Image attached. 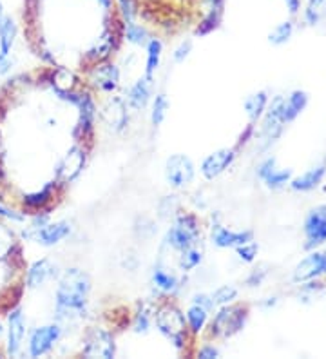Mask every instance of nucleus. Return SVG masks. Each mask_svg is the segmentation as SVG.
<instances>
[{
    "label": "nucleus",
    "mask_w": 326,
    "mask_h": 359,
    "mask_svg": "<svg viewBox=\"0 0 326 359\" xmlns=\"http://www.w3.org/2000/svg\"><path fill=\"white\" fill-rule=\"evenodd\" d=\"M91 292V280L80 269H69L62 276L57 289V320H71L83 316L87 298Z\"/></svg>",
    "instance_id": "nucleus-1"
},
{
    "label": "nucleus",
    "mask_w": 326,
    "mask_h": 359,
    "mask_svg": "<svg viewBox=\"0 0 326 359\" xmlns=\"http://www.w3.org/2000/svg\"><path fill=\"white\" fill-rule=\"evenodd\" d=\"M248 320L247 305H226L219 309L210 323L209 337H232L245 329Z\"/></svg>",
    "instance_id": "nucleus-2"
},
{
    "label": "nucleus",
    "mask_w": 326,
    "mask_h": 359,
    "mask_svg": "<svg viewBox=\"0 0 326 359\" xmlns=\"http://www.w3.org/2000/svg\"><path fill=\"white\" fill-rule=\"evenodd\" d=\"M156 327L167 339L174 343V346L183 348L189 339V329L182 312L174 305H161L156 312Z\"/></svg>",
    "instance_id": "nucleus-3"
},
{
    "label": "nucleus",
    "mask_w": 326,
    "mask_h": 359,
    "mask_svg": "<svg viewBox=\"0 0 326 359\" xmlns=\"http://www.w3.org/2000/svg\"><path fill=\"white\" fill-rule=\"evenodd\" d=\"M304 236L306 243L304 249L313 250L326 243V205L312 209L304 219Z\"/></svg>",
    "instance_id": "nucleus-4"
},
{
    "label": "nucleus",
    "mask_w": 326,
    "mask_h": 359,
    "mask_svg": "<svg viewBox=\"0 0 326 359\" xmlns=\"http://www.w3.org/2000/svg\"><path fill=\"white\" fill-rule=\"evenodd\" d=\"M83 355L87 358H114L116 354V345L114 337L104 329H91L86 334L83 339Z\"/></svg>",
    "instance_id": "nucleus-5"
},
{
    "label": "nucleus",
    "mask_w": 326,
    "mask_h": 359,
    "mask_svg": "<svg viewBox=\"0 0 326 359\" xmlns=\"http://www.w3.org/2000/svg\"><path fill=\"white\" fill-rule=\"evenodd\" d=\"M283 105H285V97H276L270 102L269 109L265 114V122H263V140H265V147L272 145L274 142L279 140V136L283 135L285 129V120H283Z\"/></svg>",
    "instance_id": "nucleus-6"
},
{
    "label": "nucleus",
    "mask_w": 326,
    "mask_h": 359,
    "mask_svg": "<svg viewBox=\"0 0 326 359\" xmlns=\"http://www.w3.org/2000/svg\"><path fill=\"white\" fill-rule=\"evenodd\" d=\"M62 329L60 325H46V327H39L31 332L29 343H27V352L31 358H40V355L48 354L51 351L55 343L60 339Z\"/></svg>",
    "instance_id": "nucleus-7"
},
{
    "label": "nucleus",
    "mask_w": 326,
    "mask_h": 359,
    "mask_svg": "<svg viewBox=\"0 0 326 359\" xmlns=\"http://www.w3.org/2000/svg\"><path fill=\"white\" fill-rule=\"evenodd\" d=\"M165 176L172 187H185L194 178V163L185 154H172L165 163Z\"/></svg>",
    "instance_id": "nucleus-8"
},
{
    "label": "nucleus",
    "mask_w": 326,
    "mask_h": 359,
    "mask_svg": "<svg viewBox=\"0 0 326 359\" xmlns=\"http://www.w3.org/2000/svg\"><path fill=\"white\" fill-rule=\"evenodd\" d=\"M321 274H326V249H313V252H310L306 258L297 263L292 280L296 281V283H303V281H310L313 278L321 276Z\"/></svg>",
    "instance_id": "nucleus-9"
},
{
    "label": "nucleus",
    "mask_w": 326,
    "mask_h": 359,
    "mask_svg": "<svg viewBox=\"0 0 326 359\" xmlns=\"http://www.w3.org/2000/svg\"><path fill=\"white\" fill-rule=\"evenodd\" d=\"M24 336H26V318H24V312L20 309L15 307L8 312V345H6V352L9 355L20 354Z\"/></svg>",
    "instance_id": "nucleus-10"
},
{
    "label": "nucleus",
    "mask_w": 326,
    "mask_h": 359,
    "mask_svg": "<svg viewBox=\"0 0 326 359\" xmlns=\"http://www.w3.org/2000/svg\"><path fill=\"white\" fill-rule=\"evenodd\" d=\"M236 153H238L236 149H219L216 153L209 154L201 163V172H203L205 178L214 180L216 176L222 175L225 169H229L234 162Z\"/></svg>",
    "instance_id": "nucleus-11"
},
{
    "label": "nucleus",
    "mask_w": 326,
    "mask_h": 359,
    "mask_svg": "<svg viewBox=\"0 0 326 359\" xmlns=\"http://www.w3.org/2000/svg\"><path fill=\"white\" fill-rule=\"evenodd\" d=\"M57 184H48L42 191H36V193L26 194L22 198V209L24 212H31V215H36V210H42V212H48L49 207H51L53 200H55V194H57Z\"/></svg>",
    "instance_id": "nucleus-12"
},
{
    "label": "nucleus",
    "mask_w": 326,
    "mask_h": 359,
    "mask_svg": "<svg viewBox=\"0 0 326 359\" xmlns=\"http://www.w3.org/2000/svg\"><path fill=\"white\" fill-rule=\"evenodd\" d=\"M58 267L53 265L48 258L39 259V262L31 263L29 269L26 272V287L27 289H39L42 287L46 281H49L51 278H55L58 274Z\"/></svg>",
    "instance_id": "nucleus-13"
},
{
    "label": "nucleus",
    "mask_w": 326,
    "mask_h": 359,
    "mask_svg": "<svg viewBox=\"0 0 326 359\" xmlns=\"http://www.w3.org/2000/svg\"><path fill=\"white\" fill-rule=\"evenodd\" d=\"M248 241H254L252 231H241L234 232L229 229L222 227V225H214L212 227V243L219 249H229V247H239Z\"/></svg>",
    "instance_id": "nucleus-14"
},
{
    "label": "nucleus",
    "mask_w": 326,
    "mask_h": 359,
    "mask_svg": "<svg viewBox=\"0 0 326 359\" xmlns=\"http://www.w3.org/2000/svg\"><path fill=\"white\" fill-rule=\"evenodd\" d=\"M91 82L100 91H113L120 82V69L114 64H98L91 73Z\"/></svg>",
    "instance_id": "nucleus-15"
},
{
    "label": "nucleus",
    "mask_w": 326,
    "mask_h": 359,
    "mask_svg": "<svg viewBox=\"0 0 326 359\" xmlns=\"http://www.w3.org/2000/svg\"><path fill=\"white\" fill-rule=\"evenodd\" d=\"M203 2L207 4V15H205L198 29H196L198 36L209 35L210 31L219 27L223 18V8H225V0H203Z\"/></svg>",
    "instance_id": "nucleus-16"
},
{
    "label": "nucleus",
    "mask_w": 326,
    "mask_h": 359,
    "mask_svg": "<svg viewBox=\"0 0 326 359\" xmlns=\"http://www.w3.org/2000/svg\"><path fill=\"white\" fill-rule=\"evenodd\" d=\"M102 116L107 122V126L114 131H122L127 126V107L122 102V98L113 97L111 100L105 104L104 111H102Z\"/></svg>",
    "instance_id": "nucleus-17"
},
{
    "label": "nucleus",
    "mask_w": 326,
    "mask_h": 359,
    "mask_svg": "<svg viewBox=\"0 0 326 359\" xmlns=\"http://www.w3.org/2000/svg\"><path fill=\"white\" fill-rule=\"evenodd\" d=\"M71 232L69 224H65V222H58V224H48L43 225L40 231L35 232V236L33 240L39 241L40 245H46V247H51V245H57L58 241L64 240L67 234Z\"/></svg>",
    "instance_id": "nucleus-18"
},
{
    "label": "nucleus",
    "mask_w": 326,
    "mask_h": 359,
    "mask_svg": "<svg viewBox=\"0 0 326 359\" xmlns=\"http://www.w3.org/2000/svg\"><path fill=\"white\" fill-rule=\"evenodd\" d=\"M326 175V162L319 163V165L312 167L304 175L297 176V178H292V189L294 191H301V193H308V191H313L322 182Z\"/></svg>",
    "instance_id": "nucleus-19"
},
{
    "label": "nucleus",
    "mask_w": 326,
    "mask_h": 359,
    "mask_svg": "<svg viewBox=\"0 0 326 359\" xmlns=\"http://www.w3.org/2000/svg\"><path fill=\"white\" fill-rule=\"evenodd\" d=\"M306 105H308V93L306 91H292L290 97L285 98V105H283V120L285 123H290L306 109Z\"/></svg>",
    "instance_id": "nucleus-20"
},
{
    "label": "nucleus",
    "mask_w": 326,
    "mask_h": 359,
    "mask_svg": "<svg viewBox=\"0 0 326 359\" xmlns=\"http://www.w3.org/2000/svg\"><path fill=\"white\" fill-rule=\"evenodd\" d=\"M151 88H152V79H140L138 82L130 88L129 95H127V100L133 109L140 111L144 109L145 105L151 100Z\"/></svg>",
    "instance_id": "nucleus-21"
},
{
    "label": "nucleus",
    "mask_w": 326,
    "mask_h": 359,
    "mask_svg": "<svg viewBox=\"0 0 326 359\" xmlns=\"http://www.w3.org/2000/svg\"><path fill=\"white\" fill-rule=\"evenodd\" d=\"M18 35L17 22L9 15H4L0 18V55L9 57V53L13 49L15 40Z\"/></svg>",
    "instance_id": "nucleus-22"
},
{
    "label": "nucleus",
    "mask_w": 326,
    "mask_h": 359,
    "mask_svg": "<svg viewBox=\"0 0 326 359\" xmlns=\"http://www.w3.org/2000/svg\"><path fill=\"white\" fill-rule=\"evenodd\" d=\"M83 163H86V149H74L73 153L60 163L58 175L64 180L76 178L79 172L83 169Z\"/></svg>",
    "instance_id": "nucleus-23"
},
{
    "label": "nucleus",
    "mask_w": 326,
    "mask_h": 359,
    "mask_svg": "<svg viewBox=\"0 0 326 359\" xmlns=\"http://www.w3.org/2000/svg\"><path fill=\"white\" fill-rule=\"evenodd\" d=\"M196 240H198V236H194V234H191V232L185 231L183 227H179L178 224H174V227L169 229L165 238L167 243L176 250L189 249V247L194 245Z\"/></svg>",
    "instance_id": "nucleus-24"
},
{
    "label": "nucleus",
    "mask_w": 326,
    "mask_h": 359,
    "mask_svg": "<svg viewBox=\"0 0 326 359\" xmlns=\"http://www.w3.org/2000/svg\"><path fill=\"white\" fill-rule=\"evenodd\" d=\"M266 105H269V95H266V91L254 93V95H250L245 100V111H247L250 123H256L263 116Z\"/></svg>",
    "instance_id": "nucleus-25"
},
{
    "label": "nucleus",
    "mask_w": 326,
    "mask_h": 359,
    "mask_svg": "<svg viewBox=\"0 0 326 359\" xmlns=\"http://www.w3.org/2000/svg\"><path fill=\"white\" fill-rule=\"evenodd\" d=\"M326 18V0H308L304 9V20L308 26H318Z\"/></svg>",
    "instance_id": "nucleus-26"
},
{
    "label": "nucleus",
    "mask_w": 326,
    "mask_h": 359,
    "mask_svg": "<svg viewBox=\"0 0 326 359\" xmlns=\"http://www.w3.org/2000/svg\"><path fill=\"white\" fill-rule=\"evenodd\" d=\"M292 35H294V24L290 20H285V22L278 24L274 29L270 31L269 42L272 46H283L292 39Z\"/></svg>",
    "instance_id": "nucleus-27"
},
{
    "label": "nucleus",
    "mask_w": 326,
    "mask_h": 359,
    "mask_svg": "<svg viewBox=\"0 0 326 359\" xmlns=\"http://www.w3.org/2000/svg\"><path fill=\"white\" fill-rule=\"evenodd\" d=\"M161 58V42L158 39H151L147 44V69H145V76L152 79V73L158 69Z\"/></svg>",
    "instance_id": "nucleus-28"
},
{
    "label": "nucleus",
    "mask_w": 326,
    "mask_h": 359,
    "mask_svg": "<svg viewBox=\"0 0 326 359\" xmlns=\"http://www.w3.org/2000/svg\"><path fill=\"white\" fill-rule=\"evenodd\" d=\"M187 323L192 334H200L207 323V311L201 309L200 305H192L187 311Z\"/></svg>",
    "instance_id": "nucleus-29"
},
{
    "label": "nucleus",
    "mask_w": 326,
    "mask_h": 359,
    "mask_svg": "<svg viewBox=\"0 0 326 359\" xmlns=\"http://www.w3.org/2000/svg\"><path fill=\"white\" fill-rule=\"evenodd\" d=\"M125 36L129 42H133V44L136 46H147L149 44V33L145 27L138 26V24L135 22H127L125 24Z\"/></svg>",
    "instance_id": "nucleus-30"
},
{
    "label": "nucleus",
    "mask_w": 326,
    "mask_h": 359,
    "mask_svg": "<svg viewBox=\"0 0 326 359\" xmlns=\"http://www.w3.org/2000/svg\"><path fill=\"white\" fill-rule=\"evenodd\" d=\"M167 107H169V102H167L165 95H163V93H161V95H156L154 104H152V113H151V120L154 128L161 126V122L165 120Z\"/></svg>",
    "instance_id": "nucleus-31"
},
{
    "label": "nucleus",
    "mask_w": 326,
    "mask_h": 359,
    "mask_svg": "<svg viewBox=\"0 0 326 359\" xmlns=\"http://www.w3.org/2000/svg\"><path fill=\"white\" fill-rule=\"evenodd\" d=\"M152 281H154V285H156L158 289L167 290V292H170V290H174L178 287V280H176L172 274L163 271V269H154V272H152Z\"/></svg>",
    "instance_id": "nucleus-32"
},
{
    "label": "nucleus",
    "mask_w": 326,
    "mask_h": 359,
    "mask_svg": "<svg viewBox=\"0 0 326 359\" xmlns=\"http://www.w3.org/2000/svg\"><path fill=\"white\" fill-rule=\"evenodd\" d=\"M183 255L182 258H179V267H182V271H192V269H196L198 265L201 263V250L194 249V247H189V249L182 250Z\"/></svg>",
    "instance_id": "nucleus-33"
},
{
    "label": "nucleus",
    "mask_w": 326,
    "mask_h": 359,
    "mask_svg": "<svg viewBox=\"0 0 326 359\" xmlns=\"http://www.w3.org/2000/svg\"><path fill=\"white\" fill-rule=\"evenodd\" d=\"M290 180H292L290 169H283V171L274 169V171L270 172V175L263 180V182H265L269 189H281L283 185H287Z\"/></svg>",
    "instance_id": "nucleus-34"
},
{
    "label": "nucleus",
    "mask_w": 326,
    "mask_h": 359,
    "mask_svg": "<svg viewBox=\"0 0 326 359\" xmlns=\"http://www.w3.org/2000/svg\"><path fill=\"white\" fill-rule=\"evenodd\" d=\"M210 298L214 302V307L216 305H229V303L238 298V289L232 287V285H225V287H219Z\"/></svg>",
    "instance_id": "nucleus-35"
},
{
    "label": "nucleus",
    "mask_w": 326,
    "mask_h": 359,
    "mask_svg": "<svg viewBox=\"0 0 326 359\" xmlns=\"http://www.w3.org/2000/svg\"><path fill=\"white\" fill-rule=\"evenodd\" d=\"M257 250H259V247H257V243H254V241H248V243L236 247V252H238L239 259L245 263H252L257 256Z\"/></svg>",
    "instance_id": "nucleus-36"
},
{
    "label": "nucleus",
    "mask_w": 326,
    "mask_h": 359,
    "mask_svg": "<svg viewBox=\"0 0 326 359\" xmlns=\"http://www.w3.org/2000/svg\"><path fill=\"white\" fill-rule=\"evenodd\" d=\"M120 2V11H122L123 20L127 22H135L136 15H138V4L136 0H118Z\"/></svg>",
    "instance_id": "nucleus-37"
},
{
    "label": "nucleus",
    "mask_w": 326,
    "mask_h": 359,
    "mask_svg": "<svg viewBox=\"0 0 326 359\" xmlns=\"http://www.w3.org/2000/svg\"><path fill=\"white\" fill-rule=\"evenodd\" d=\"M266 274H269V265H259L257 269H254L252 272H250V276L247 278V285L248 287H259L263 281H265Z\"/></svg>",
    "instance_id": "nucleus-38"
},
{
    "label": "nucleus",
    "mask_w": 326,
    "mask_h": 359,
    "mask_svg": "<svg viewBox=\"0 0 326 359\" xmlns=\"http://www.w3.org/2000/svg\"><path fill=\"white\" fill-rule=\"evenodd\" d=\"M149 327H151V312L147 309H142L135 318V330L138 334H142L147 332Z\"/></svg>",
    "instance_id": "nucleus-39"
},
{
    "label": "nucleus",
    "mask_w": 326,
    "mask_h": 359,
    "mask_svg": "<svg viewBox=\"0 0 326 359\" xmlns=\"http://www.w3.org/2000/svg\"><path fill=\"white\" fill-rule=\"evenodd\" d=\"M274 169H276V158L274 156L266 158L265 162H263L259 167H257V176H259L261 180H265L266 176L270 175V172L274 171Z\"/></svg>",
    "instance_id": "nucleus-40"
},
{
    "label": "nucleus",
    "mask_w": 326,
    "mask_h": 359,
    "mask_svg": "<svg viewBox=\"0 0 326 359\" xmlns=\"http://www.w3.org/2000/svg\"><path fill=\"white\" fill-rule=\"evenodd\" d=\"M252 135H254V123H248L247 129H245V131L241 133V135H239L238 144H236L234 149H236V151H239V149H241V147H243V145H247V144H248V140H250V138H252Z\"/></svg>",
    "instance_id": "nucleus-41"
},
{
    "label": "nucleus",
    "mask_w": 326,
    "mask_h": 359,
    "mask_svg": "<svg viewBox=\"0 0 326 359\" xmlns=\"http://www.w3.org/2000/svg\"><path fill=\"white\" fill-rule=\"evenodd\" d=\"M191 49H192V44L191 42H182V46H179L178 49H176V51H174V62H183L185 60V58L189 57V53H191Z\"/></svg>",
    "instance_id": "nucleus-42"
},
{
    "label": "nucleus",
    "mask_w": 326,
    "mask_h": 359,
    "mask_svg": "<svg viewBox=\"0 0 326 359\" xmlns=\"http://www.w3.org/2000/svg\"><path fill=\"white\" fill-rule=\"evenodd\" d=\"M194 305H200L201 309H205V311L209 312L214 309V302L210 296H207V294H198V296H194Z\"/></svg>",
    "instance_id": "nucleus-43"
},
{
    "label": "nucleus",
    "mask_w": 326,
    "mask_h": 359,
    "mask_svg": "<svg viewBox=\"0 0 326 359\" xmlns=\"http://www.w3.org/2000/svg\"><path fill=\"white\" fill-rule=\"evenodd\" d=\"M0 218L11 219V222H22V219H24V216L18 215V212H15V210H9L8 207L0 205Z\"/></svg>",
    "instance_id": "nucleus-44"
},
{
    "label": "nucleus",
    "mask_w": 326,
    "mask_h": 359,
    "mask_svg": "<svg viewBox=\"0 0 326 359\" xmlns=\"http://www.w3.org/2000/svg\"><path fill=\"white\" fill-rule=\"evenodd\" d=\"M217 355H219V351L214 348L212 345H205L203 348L198 351V358H217Z\"/></svg>",
    "instance_id": "nucleus-45"
},
{
    "label": "nucleus",
    "mask_w": 326,
    "mask_h": 359,
    "mask_svg": "<svg viewBox=\"0 0 326 359\" xmlns=\"http://www.w3.org/2000/svg\"><path fill=\"white\" fill-rule=\"evenodd\" d=\"M13 66V62L9 60V57H4V55H0V76L8 75L9 69Z\"/></svg>",
    "instance_id": "nucleus-46"
},
{
    "label": "nucleus",
    "mask_w": 326,
    "mask_h": 359,
    "mask_svg": "<svg viewBox=\"0 0 326 359\" xmlns=\"http://www.w3.org/2000/svg\"><path fill=\"white\" fill-rule=\"evenodd\" d=\"M285 2H287V8L288 11H290L292 17H296L301 9V0H285Z\"/></svg>",
    "instance_id": "nucleus-47"
},
{
    "label": "nucleus",
    "mask_w": 326,
    "mask_h": 359,
    "mask_svg": "<svg viewBox=\"0 0 326 359\" xmlns=\"http://www.w3.org/2000/svg\"><path fill=\"white\" fill-rule=\"evenodd\" d=\"M98 2H100L107 11H111V8H113V0H98Z\"/></svg>",
    "instance_id": "nucleus-48"
},
{
    "label": "nucleus",
    "mask_w": 326,
    "mask_h": 359,
    "mask_svg": "<svg viewBox=\"0 0 326 359\" xmlns=\"http://www.w3.org/2000/svg\"><path fill=\"white\" fill-rule=\"evenodd\" d=\"M4 180H6V171H4V167H2V163H0V185L4 184Z\"/></svg>",
    "instance_id": "nucleus-49"
},
{
    "label": "nucleus",
    "mask_w": 326,
    "mask_h": 359,
    "mask_svg": "<svg viewBox=\"0 0 326 359\" xmlns=\"http://www.w3.org/2000/svg\"><path fill=\"white\" fill-rule=\"evenodd\" d=\"M4 17V6H2V2H0V18Z\"/></svg>",
    "instance_id": "nucleus-50"
},
{
    "label": "nucleus",
    "mask_w": 326,
    "mask_h": 359,
    "mask_svg": "<svg viewBox=\"0 0 326 359\" xmlns=\"http://www.w3.org/2000/svg\"><path fill=\"white\" fill-rule=\"evenodd\" d=\"M2 334H4V327H2V323H0V337H2Z\"/></svg>",
    "instance_id": "nucleus-51"
}]
</instances>
